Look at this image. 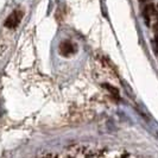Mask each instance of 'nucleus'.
I'll return each mask as SVG.
<instances>
[{"label":"nucleus","instance_id":"2","mask_svg":"<svg viewBox=\"0 0 158 158\" xmlns=\"http://www.w3.org/2000/svg\"><path fill=\"white\" fill-rule=\"evenodd\" d=\"M22 17H23V12H20V11H15V12H13L12 15H10V17L6 19L5 26H7L10 29L16 27L17 25L19 24V22L22 20Z\"/></svg>","mask_w":158,"mask_h":158},{"label":"nucleus","instance_id":"1","mask_svg":"<svg viewBox=\"0 0 158 158\" xmlns=\"http://www.w3.org/2000/svg\"><path fill=\"white\" fill-rule=\"evenodd\" d=\"M60 52L62 56H71L76 52V45L73 43V42H69V40H65V42H62L61 45H60Z\"/></svg>","mask_w":158,"mask_h":158}]
</instances>
